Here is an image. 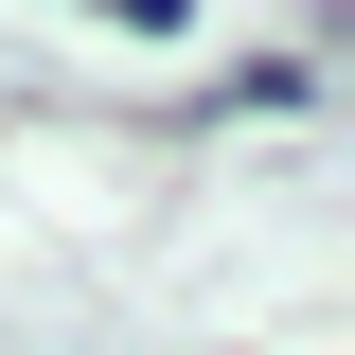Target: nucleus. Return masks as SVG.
<instances>
[{
  "mask_svg": "<svg viewBox=\"0 0 355 355\" xmlns=\"http://www.w3.org/2000/svg\"><path fill=\"white\" fill-rule=\"evenodd\" d=\"M89 18H125V36H178V18H196V0H89Z\"/></svg>",
  "mask_w": 355,
  "mask_h": 355,
  "instance_id": "obj_1",
  "label": "nucleus"
}]
</instances>
